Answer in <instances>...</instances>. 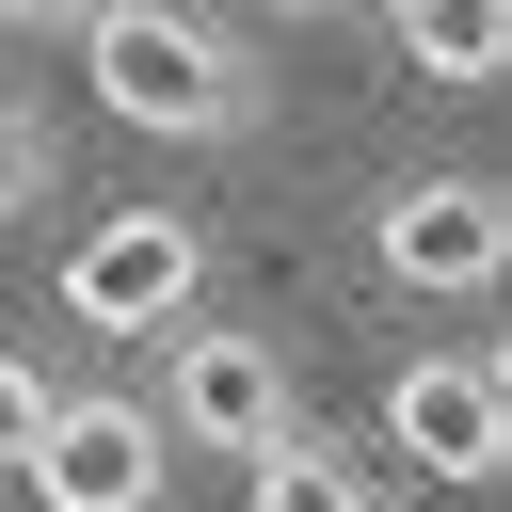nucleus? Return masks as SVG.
<instances>
[{
	"label": "nucleus",
	"instance_id": "obj_10",
	"mask_svg": "<svg viewBox=\"0 0 512 512\" xmlns=\"http://www.w3.org/2000/svg\"><path fill=\"white\" fill-rule=\"evenodd\" d=\"M48 400H64V384H48L32 352H0V480L32 464V432H48Z\"/></svg>",
	"mask_w": 512,
	"mask_h": 512
},
{
	"label": "nucleus",
	"instance_id": "obj_4",
	"mask_svg": "<svg viewBox=\"0 0 512 512\" xmlns=\"http://www.w3.org/2000/svg\"><path fill=\"white\" fill-rule=\"evenodd\" d=\"M192 272H208V224L192 208H112L64 256V320L80 336H176L192 320Z\"/></svg>",
	"mask_w": 512,
	"mask_h": 512
},
{
	"label": "nucleus",
	"instance_id": "obj_3",
	"mask_svg": "<svg viewBox=\"0 0 512 512\" xmlns=\"http://www.w3.org/2000/svg\"><path fill=\"white\" fill-rule=\"evenodd\" d=\"M368 272L416 288V304H480V288L512 272V208H496V176H400V192L368 208Z\"/></svg>",
	"mask_w": 512,
	"mask_h": 512
},
{
	"label": "nucleus",
	"instance_id": "obj_6",
	"mask_svg": "<svg viewBox=\"0 0 512 512\" xmlns=\"http://www.w3.org/2000/svg\"><path fill=\"white\" fill-rule=\"evenodd\" d=\"M16 480H32L48 512H160V480H176V448H160V416H144V400H112V384H64Z\"/></svg>",
	"mask_w": 512,
	"mask_h": 512
},
{
	"label": "nucleus",
	"instance_id": "obj_12",
	"mask_svg": "<svg viewBox=\"0 0 512 512\" xmlns=\"http://www.w3.org/2000/svg\"><path fill=\"white\" fill-rule=\"evenodd\" d=\"M272 16H304V0H272Z\"/></svg>",
	"mask_w": 512,
	"mask_h": 512
},
{
	"label": "nucleus",
	"instance_id": "obj_5",
	"mask_svg": "<svg viewBox=\"0 0 512 512\" xmlns=\"http://www.w3.org/2000/svg\"><path fill=\"white\" fill-rule=\"evenodd\" d=\"M384 432H400L416 480H464V496H480V480L512 464V368L464 352V336H448V352H400V368H384Z\"/></svg>",
	"mask_w": 512,
	"mask_h": 512
},
{
	"label": "nucleus",
	"instance_id": "obj_1",
	"mask_svg": "<svg viewBox=\"0 0 512 512\" xmlns=\"http://www.w3.org/2000/svg\"><path fill=\"white\" fill-rule=\"evenodd\" d=\"M80 64H96V96H112L128 128H160V144H208V128L256 112V64H240L192 0H96V16H80Z\"/></svg>",
	"mask_w": 512,
	"mask_h": 512
},
{
	"label": "nucleus",
	"instance_id": "obj_8",
	"mask_svg": "<svg viewBox=\"0 0 512 512\" xmlns=\"http://www.w3.org/2000/svg\"><path fill=\"white\" fill-rule=\"evenodd\" d=\"M256 512H384V496H368V464H352V448L288 432V448H256Z\"/></svg>",
	"mask_w": 512,
	"mask_h": 512
},
{
	"label": "nucleus",
	"instance_id": "obj_11",
	"mask_svg": "<svg viewBox=\"0 0 512 512\" xmlns=\"http://www.w3.org/2000/svg\"><path fill=\"white\" fill-rule=\"evenodd\" d=\"M96 0H0V32H80Z\"/></svg>",
	"mask_w": 512,
	"mask_h": 512
},
{
	"label": "nucleus",
	"instance_id": "obj_9",
	"mask_svg": "<svg viewBox=\"0 0 512 512\" xmlns=\"http://www.w3.org/2000/svg\"><path fill=\"white\" fill-rule=\"evenodd\" d=\"M48 176H64L48 112H32V96H0V224H32V208H48Z\"/></svg>",
	"mask_w": 512,
	"mask_h": 512
},
{
	"label": "nucleus",
	"instance_id": "obj_7",
	"mask_svg": "<svg viewBox=\"0 0 512 512\" xmlns=\"http://www.w3.org/2000/svg\"><path fill=\"white\" fill-rule=\"evenodd\" d=\"M384 32H400V64L448 80V96H480V80L512 64V0H400Z\"/></svg>",
	"mask_w": 512,
	"mask_h": 512
},
{
	"label": "nucleus",
	"instance_id": "obj_2",
	"mask_svg": "<svg viewBox=\"0 0 512 512\" xmlns=\"http://www.w3.org/2000/svg\"><path fill=\"white\" fill-rule=\"evenodd\" d=\"M144 416H160V448H208V464H256V448L304 432V416H288V352H272L256 320H176Z\"/></svg>",
	"mask_w": 512,
	"mask_h": 512
}]
</instances>
